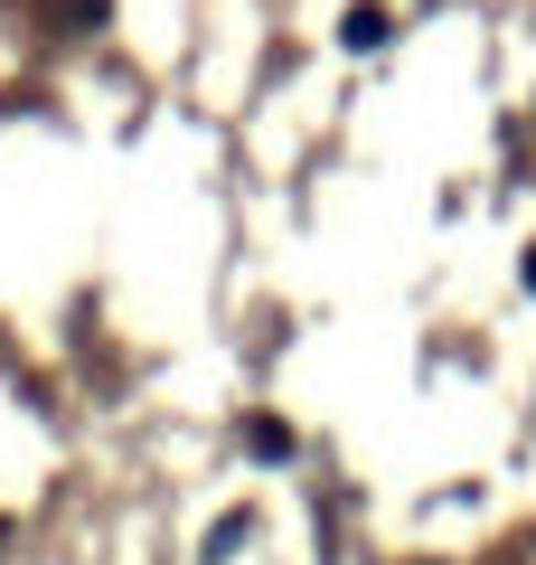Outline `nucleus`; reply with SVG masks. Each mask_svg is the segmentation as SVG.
Instances as JSON below:
<instances>
[{
	"mask_svg": "<svg viewBox=\"0 0 536 565\" xmlns=\"http://www.w3.org/2000/svg\"><path fill=\"white\" fill-rule=\"evenodd\" d=\"M386 39V10H377V0H367V10H349V47H377Z\"/></svg>",
	"mask_w": 536,
	"mask_h": 565,
	"instance_id": "f257e3e1",
	"label": "nucleus"
},
{
	"mask_svg": "<svg viewBox=\"0 0 536 565\" xmlns=\"http://www.w3.org/2000/svg\"><path fill=\"white\" fill-rule=\"evenodd\" d=\"M527 292H536V255H527Z\"/></svg>",
	"mask_w": 536,
	"mask_h": 565,
	"instance_id": "f03ea898",
	"label": "nucleus"
}]
</instances>
